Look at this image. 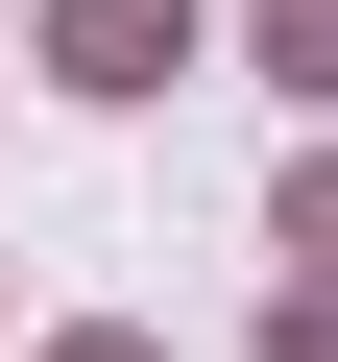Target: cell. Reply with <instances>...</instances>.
I'll list each match as a JSON object with an SVG mask.
<instances>
[{
    "label": "cell",
    "mask_w": 338,
    "mask_h": 362,
    "mask_svg": "<svg viewBox=\"0 0 338 362\" xmlns=\"http://www.w3.org/2000/svg\"><path fill=\"white\" fill-rule=\"evenodd\" d=\"M266 49H290V73H338V0H290V25H266Z\"/></svg>",
    "instance_id": "obj_2"
},
{
    "label": "cell",
    "mask_w": 338,
    "mask_h": 362,
    "mask_svg": "<svg viewBox=\"0 0 338 362\" xmlns=\"http://www.w3.org/2000/svg\"><path fill=\"white\" fill-rule=\"evenodd\" d=\"M169 49H194V0H73V73H97V97H145Z\"/></svg>",
    "instance_id": "obj_1"
},
{
    "label": "cell",
    "mask_w": 338,
    "mask_h": 362,
    "mask_svg": "<svg viewBox=\"0 0 338 362\" xmlns=\"http://www.w3.org/2000/svg\"><path fill=\"white\" fill-rule=\"evenodd\" d=\"M290 362H338V314H290Z\"/></svg>",
    "instance_id": "obj_4"
},
{
    "label": "cell",
    "mask_w": 338,
    "mask_h": 362,
    "mask_svg": "<svg viewBox=\"0 0 338 362\" xmlns=\"http://www.w3.org/2000/svg\"><path fill=\"white\" fill-rule=\"evenodd\" d=\"M290 242H314V266H338V169H290Z\"/></svg>",
    "instance_id": "obj_3"
}]
</instances>
